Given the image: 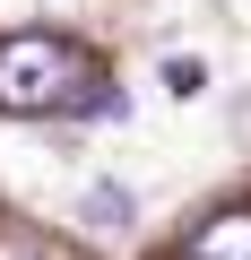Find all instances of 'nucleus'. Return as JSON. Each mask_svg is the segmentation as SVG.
Segmentation results:
<instances>
[{
  "instance_id": "f257e3e1",
  "label": "nucleus",
  "mask_w": 251,
  "mask_h": 260,
  "mask_svg": "<svg viewBox=\"0 0 251 260\" xmlns=\"http://www.w3.org/2000/svg\"><path fill=\"white\" fill-rule=\"evenodd\" d=\"M0 113H113L104 78L61 35H0Z\"/></svg>"
},
{
  "instance_id": "39448f33",
  "label": "nucleus",
  "mask_w": 251,
  "mask_h": 260,
  "mask_svg": "<svg viewBox=\"0 0 251 260\" xmlns=\"http://www.w3.org/2000/svg\"><path fill=\"white\" fill-rule=\"evenodd\" d=\"M0 260H52V251H35V243H9V251H0Z\"/></svg>"
},
{
  "instance_id": "20e7f679",
  "label": "nucleus",
  "mask_w": 251,
  "mask_h": 260,
  "mask_svg": "<svg viewBox=\"0 0 251 260\" xmlns=\"http://www.w3.org/2000/svg\"><path fill=\"white\" fill-rule=\"evenodd\" d=\"M165 95H182V104L208 95V61H199V52H173V61H165Z\"/></svg>"
},
{
  "instance_id": "7ed1b4c3",
  "label": "nucleus",
  "mask_w": 251,
  "mask_h": 260,
  "mask_svg": "<svg viewBox=\"0 0 251 260\" xmlns=\"http://www.w3.org/2000/svg\"><path fill=\"white\" fill-rule=\"evenodd\" d=\"M78 217H87V225H130V191H121V182H95V191L78 200Z\"/></svg>"
},
{
  "instance_id": "f03ea898",
  "label": "nucleus",
  "mask_w": 251,
  "mask_h": 260,
  "mask_svg": "<svg viewBox=\"0 0 251 260\" xmlns=\"http://www.w3.org/2000/svg\"><path fill=\"white\" fill-rule=\"evenodd\" d=\"M191 260H251V208H225L191 234Z\"/></svg>"
}]
</instances>
